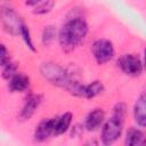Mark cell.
Returning a JSON list of instances; mask_svg holds the SVG:
<instances>
[{
  "mask_svg": "<svg viewBox=\"0 0 146 146\" xmlns=\"http://www.w3.org/2000/svg\"><path fill=\"white\" fill-rule=\"evenodd\" d=\"M88 31V24L81 17H74L66 21L58 32V42L60 48L66 52L74 50L86 39Z\"/></svg>",
  "mask_w": 146,
  "mask_h": 146,
  "instance_id": "obj_1",
  "label": "cell"
},
{
  "mask_svg": "<svg viewBox=\"0 0 146 146\" xmlns=\"http://www.w3.org/2000/svg\"><path fill=\"white\" fill-rule=\"evenodd\" d=\"M40 73L49 83L56 87L66 89L70 82L68 71L57 63H52V62L42 63L40 66Z\"/></svg>",
  "mask_w": 146,
  "mask_h": 146,
  "instance_id": "obj_2",
  "label": "cell"
},
{
  "mask_svg": "<svg viewBox=\"0 0 146 146\" xmlns=\"http://www.w3.org/2000/svg\"><path fill=\"white\" fill-rule=\"evenodd\" d=\"M123 121L124 119L112 114V116L103 123L102 130H100L102 144L112 145L121 137L123 131Z\"/></svg>",
  "mask_w": 146,
  "mask_h": 146,
  "instance_id": "obj_3",
  "label": "cell"
},
{
  "mask_svg": "<svg viewBox=\"0 0 146 146\" xmlns=\"http://www.w3.org/2000/svg\"><path fill=\"white\" fill-rule=\"evenodd\" d=\"M91 52L97 64L104 65L114 58L115 48L112 41L107 39H97L91 46Z\"/></svg>",
  "mask_w": 146,
  "mask_h": 146,
  "instance_id": "obj_4",
  "label": "cell"
},
{
  "mask_svg": "<svg viewBox=\"0 0 146 146\" xmlns=\"http://www.w3.org/2000/svg\"><path fill=\"white\" fill-rule=\"evenodd\" d=\"M117 65H119L120 70L125 75L132 76V78L139 76L144 71L143 62L135 54H124V55H122L117 60Z\"/></svg>",
  "mask_w": 146,
  "mask_h": 146,
  "instance_id": "obj_5",
  "label": "cell"
},
{
  "mask_svg": "<svg viewBox=\"0 0 146 146\" xmlns=\"http://www.w3.org/2000/svg\"><path fill=\"white\" fill-rule=\"evenodd\" d=\"M23 23L24 22L21 19V17L11 8H6L2 10V26L6 32L13 35H18Z\"/></svg>",
  "mask_w": 146,
  "mask_h": 146,
  "instance_id": "obj_6",
  "label": "cell"
},
{
  "mask_svg": "<svg viewBox=\"0 0 146 146\" xmlns=\"http://www.w3.org/2000/svg\"><path fill=\"white\" fill-rule=\"evenodd\" d=\"M42 99L43 97L40 94H29L24 99L22 110L19 112V119L22 121L30 120L42 103Z\"/></svg>",
  "mask_w": 146,
  "mask_h": 146,
  "instance_id": "obj_7",
  "label": "cell"
},
{
  "mask_svg": "<svg viewBox=\"0 0 146 146\" xmlns=\"http://www.w3.org/2000/svg\"><path fill=\"white\" fill-rule=\"evenodd\" d=\"M55 136V117L42 120L35 128L33 139L36 143H42Z\"/></svg>",
  "mask_w": 146,
  "mask_h": 146,
  "instance_id": "obj_8",
  "label": "cell"
},
{
  "mask_svg": "<svg viewBox=\"0 0 146 146\" xmlns=\"http://www.w3.org/2000/svg\"><path fill=\"white\" fill-rule=\"evenodd\" d=\"M104 122H105L104 111L102 108H95L87 114L83 125L87 131H96L99 128H102Z\"/></svg>",
  "mask_w": 146,
  "mask_h": 146,
  "instance_id": "obj_9",
  "label": "cell"
},
{
  "mask_svg": "<svg viewBox=\"0 0 146 146\" xmlns=\"http://www.w3.org/2000/svg\"><path fill=\"white\" fill-rule=\"evenodd\" d=\"M133 120L140 128H146V92L137 98L133 105Z\"/></svg>",
  "mask_w": 146,
  "mask_h": 146,
  "instance_id": "obj_10",
  "label": "cell"
},
{
  "mask_svg": "<svg viewBox=\"0 0 146 146\" xmlns=\"http://www.w3.org/2000/svg\"><path fill=\"white\" fill-rule=\"evenodd\" d=\"M30 87V78L24 73L17 72L14 76L9 79L8 88L11 92H24Z\"/></svg>",
  "mask_w": 146,
  "mask_h": 146,
  "instance_id": "obj_11",
  "label": "cell"
},
{
  "mask_svg": "<svg viewBox=\"0 0 146 146\" xmlns=\"http://www.w3.org/2000/svg\"><path fill=\"white\" fill-rule=\"evenodd\" d=\"M124 144L128 146H144L146 145V133L138 128H130L125 135Z\"/></svg>",
  "mask_w": 146,
  "mask_h": 146,
  "instance_id": "obj_12",
  "label": "cell"
},
{
  "mask_svg": "<svg viewBox=\"0 0 146 146\" xmlns=\"http://www.w3.org/2000/svg\"><path fill=\"white\" fill-rule=\"evenodd\" d=\"M73 115L71 112H65L59 116L55 117V136H60L65 133L72 123Z\"/></svg>",
  "mask_w": 146,
  "mask_h": 146,
  "instance_id": "obj_13",
  "label": "cell"
},
{
  "mask_svg": "<svg viewBox=\"0 0 146 146\" xmlns=\"http://www.w3.org/2000/svg\"><path fill=\"white\" fill-rule=\"evenodd\" d=\"M104 84L102 83V81L99 80H95L88 84H83V89H82V98L86 99H91L95 98L97 96H99L100 94L104 92Z\"/></svg>",
  "mask_w": 146,
  "mask_h": 146,
  "instance_id": "obj_14",
  "label": "cell"
},
{
  "mask_svg": "<svg viewBox=\"0 0 146 146\" xmlns=\"http://www.w3.org/2000/svg\"><path fill=\"white\" fill-rule=\"evenodd\" d=\"M56 36H58L56 27L54 25H48L43 29V32L41 35V41H42L43 46H49L55 41Z\"/></svg>",
  "mask_w": 146,
  "mask_h": 146,
  "instance_id": "obj_15",
  "label": "cell"
},
{
  "mask_svg": "<svg viewBox=\"0 0 146 146\" xmlns=\"http://www.w3.org/2000/svg\"><path fill=\"white\" fill-rule=\"evenodd\" d=\"M19 35H21L22 40L24 41V43L26 44V47H27L31 51L35 52V51H36V48L34 47V43H33V40H32V36H31V33H30V29H29V26H26L24 23H23V25H22V27H21Z\"/></svg>",
  "mask_w": 146,
  "mask_h": 146,
  "instance_id": "obj_16",
  "label": "cell"
},
{
  "mask_svg": "<svg viewBox=\"0 0 146 146\" xmlns=\"http://www.w3.org/2000/svg\"><path fill=\"white\" fill-rule=\"evenodd\" d=\"M54 6H55V1L54 0H43L39 5H36L34 7L33 14H35V15H44V14H48L49 11L52 10Z\"/></svg>",
  "mask_w": 146,
  "mask_h": 146,
  "instance_id": "obj_17",
  "label": "cell"
},
{
  "mask_svg": "<svg viewBox=\"0 0 146 146\" xmlns=\"http://www.w3.org/2000/svg\"><path fill=\"white\" fill-rule=\"evenodd\" d=\"M17 73V66L14 63H8L7 65L2 66V78L6 80H9L11 76H14Z\"/></svg>",
  "mask_w": 146,
  "mask_h": 146,
  "instance_id": "obj_18",
  "label": "cell"
},
{
  "mask_svg": "<svg viewBox=\"0 0 146 146\" xmlns=\"http://www.w3.org/2000/svg\"><path fill=\"white\" fill-rule=\"evenodd\" d=\"M10 57H9V51L6 48L5 44H1V52H0V65L5 66L8 63H10Z\"/></svg>",
  "mask_w": 146,
  "mask_h": 146,
  "instance_id": "obj_19",
  "label": "cell"
},
{
  "mask_svg": "<svg viewBox=\"0 0 146 146\" xmlns=\"http://www.w3.org/2000/svg\"><path fill=\"white\" fill-rule=\"evenodd\" d=\"M41 1H43V0H25V5L29 6V7H35Z\"/></svg>",
  "mask_w": 146,
  "mask_h": 146,
  "instance_id": "obj_20",
  "label": "cell"
},
{
  "mask_svg": "<svg viewBox=\"0 0 146 146\" xmlns=\"http://www.w3.org/2000/svg\"><path fill=\"white\" fill-rule=\"evenodd\" d=\"M143 66H144V71L146 73V47L144 49V59H143Z\"/></svg>",
  "mask_w": 146,
  "mask_h": 146,
  "instance_id": "obj_21",
  "label": "cell"
}]
</instances>
